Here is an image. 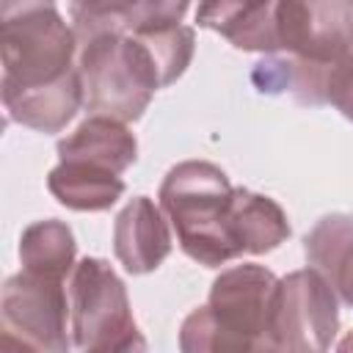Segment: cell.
<instances>
[{
    "instance_id": "6da1fadb",
    "label": "cell",
    "mask_w": 353,
    "mask_h": 353,
    "mask_svg": "<svg viewBox=\"0 0 353 353\" xmlns=\"http://www.w3.org/2000/svg\"><path fill=\"white\" fill-rule=\"evenodd\" d=\"M276 276L259 265H237L212 284L210 303L182 325V350H273Z\"/></svg>"
},
{
    "instance_id": "7a4b0ae2",
    "label": "cell",
    "mask_w": 353,
    "mask_h": 353,
    "mask_svg": "<svg viewBox=\"0 0 353 353\" xmlns=\"http://www.w3.org/2000/svg\"><path fill=\"white\" fill-rule=\"evenodd\" d=\"M160 204L190 259L218 268L237 256L232 243L234 188L218 165L196 160L179 163L160 188Z\"/></svg>"
},
{
    "instance_id": "3957f363",
    "label": "cell",
    "mask_w": 353,
    "mask_h": 353,
    "mask_svg": "<svg viewBox=\"0 0 353 353\" xmlns=\"http://www.w3.org/2000/svg\"><path fill=\"white\" fill-rule=\"evenodd\" d=\"M83 102L91 116L132 121L163 88L149 47L132 33H97L80 52Z\"/></svg>"
},
{
    "instance_id": "277c9868",
    "label": "cell",
    "mask_w": 353,
    "mask_h": 353,
    "mask_svg": "<svg viewBox=\"0 0 353 353\" xmlns=\"http://www.w3.org/2000/svg\"><path fill=\"white\" fill-rule=\"evenodd\" d=\"M77 33L55 6H36L3 17V88H36L72 72Z\"/></svg>"
},
{
    "instance_id": "5b68a950",
    "label": "cell",
    "mask_w": 353,
    "mask_h": 353,
    "mask_svg": "<svg viewBox=\"0 0 353 353\" xmlns=\"http://www.w3.org/2000/svg\"><path fill=\"white\" fill-rule=\"evenodd\" d=\"M69 317L80 350H132L138 336L124 284L102 259H83L69 281Z\"/></svg>"
},
{
    "instance_id": "8992f818",
    "label": "cell",
    "mask_w": 353,
    "mask_h": 353,
    "mask_svg": "<svg viewBox=\"0 0 353 353\" xmlns=\"http://www.w3.org/2000/svg\"><path fill=\"white\" fill-rule=\"evenodd\" d=\"M69 298L63 279L25 270L6 281L3 290V345L33 350H66Z\"/></svg>"
},
{
    "instance_id": "52a82bcc",
    "label": "cell",
    "mask_w": 353,
    "mask_h": 353,
    "mask_svg": "<svg viewBox=\"0 0 353 353\" xmlns=\"http://www.w3.org/2000/svg\"><path fill=\"white\" fill-rule=\"evenodd\" d=\"M273 350H325L336 331V301L320 270L279 281L273 301Z\"/></svg>"
},
{
    "instance_id": "ba28073f",
    "label": "cell",
    "mask_w": 353,
    "mask_h": 353,
    "mask_svg": "<svg viewBox=\"0 0 353 353\" xmlns=\"http://www.w3.org/2000/svg\"><path fill=\"white\" fill-rule=\"evenodd\" d=\"M276 25L281 50L334 63L353 47V0H279Z\"/></svg>"
},
{
    "instance_id": "9c48e42d",
    "label": "cell",
    "mask_w": 353,
    "mask_h": 353,
    "mask_svg": "<svg viewBox=\"0 0 353 353\" xmlns=\"http://www.w3.org/2000/svg\"><path fill=\"white\" fill-rule=\"evenodd\" d=\"M80 102H83L80 69H72L61 80L36 88H3V105L8 116L41 132H58L74 116Z\"/></svg>"
},
{
    "instance_id": "30bf717a",
    "label": "cell",
    "mask_w": 353,
    "mask_h": 353,
    "mask_svg": "<svg viewBox=\"0 0 353 353\" xmlns=\"http://www.w3.org/2000/svg\"><path fill=\"white\" fill-rule=\"evenodd\" d=\"M113 243H116L119 262L130 273L154 270L165 259V254L171 248V237H168L165 221H163L160 210L146 196L132 199L124 207V212L116 218Z\"/></svg>"
},
{
    "instance_id": "8fae6325",
    "label": "cell",
    "mask_w": 353,
    "mask_h": 353,
    "mask_svg": "<svg viewBox=\"0 0 353 353\" xmlns=\"http://www.w3.org/2000/svg\"><path fill=\"white\" fill-rule=\"evenodd\" d=\"M58 154L61 160L88 163L121 174L135 160V138L124 127V121L110 116H91L58 143Z\"/></svg>"
},
{
    "instance_id": "7c38bea8",
    "label": "cell",
    "mask_w": 353,
    "mask_h": 353,
    "mask_svg": "<svg viewBox=\"0 0 353 353\" xmlns=\"http://www.w3.org/2000/svg\"><path fill=\"white\" fill-rule=\"evenodd\" d=\"M290 237L287 218L281 207L259 193L234 190V207H232V243L240 254H265L273 251L279 243Z\"/></svg>"
},
{
    "instance_id": "4fadbf2b",
    "label": "cell",
    "mask_w": 353,
    "mask_h": 353,
    "mask_svg": "<svg viewBox=\"0 0 353 353\" xmlns=\"http://www.w3.org/2000/svg\"><path fill=\"white\" fill-rule=\"evenodd\" d=\"M309 262L339 290L342 301L353 306V218L328 215L306 237Z\"/></svg>"
},
{
    "instance_id": "5bb4252c",
    "label": "cell",
    "mask_w": 353,
    "mask_h": 353,
    "mask_svg": "<svg viewBox=\"0 0 353 353\" xmlns=\"http://www.w3.org/2000/svg\"><path fill=\"white\" fill-rule=\"evenodd\" d=\"M47 188L61 204L88 212L108 210L124 193V182L119 179V174L74 160H61L50 171Z\"/></svg>"
},
{
    "instance_id": "9a60e30c",
    "label": "cell",
    "mask_w": 353,
    "mask_h": 353,
    "mask_svg": "<svg viewBox=\"0 0 353 353\" xmlns=\"http://www.w3.org/2000/svg\"><path fill=\"white\" fill-rule=\"evenodd\" d=\"M19 259L25 270L63 279L74 259V237L61 221H39L25 229Z\"/></svg>"
},
{
    "instance_id": "2e32d148",
    "label": "cell",
    "mask_w": 353,
    "mask_h": 353,
    "mask_svg": "<svg viewBox=\"0 0 353 353\" xmlns=\"http://www.w3.org/2000/svg\"><path fill=\"white\" fill-rule=\"evenodd\" d=\"M132 36H138L149 47L163 85L174 83L185 72V66L193 55V30L185 25L154 28V30H143V33H132Z\"/></svg>"
},
{
    "instance_id": "e0dca14e",
    "label": "cell",
    "mask_w": 353,
    "mask_h": 353,
    "mask_svg": "<svg viewBox=\"0 0 353 353\" xmlns=\"http://www.w3.org/2000/svg\"><path fill=\"white\" fill-rule=\"evenodd\" d=\"M135 0H69L77 41H88L97 33H124V22Z\"/></svg>"
},
{
    "instance_id": "ac0fdd59",
    "label": "cell",
    "mask_w": 353,
    "mask_h": 353,
    "mask_svg": "<svg viewBox=\"0 0 353 353\" xmlns=\"http://www.w3.org/2000/svg\"><path fill=\"white\" fill-rule=\"evenodd\" d=\"M325 102L339 108L353 121V55H345L331 63L325 80Z\"/></svg>"
},
{
    "instance_id": "d6986e66",
    "label": "cell",
    "mask_w": 353,
    "mask_h": 353,
    "mask_svg": "<svg viewBox=\"0 0 353 353\" xmlns=\"http://www.w3.org/2000/svg\"><path fill=\"white\" fill-rule=\"evenodd\" d=\"M36 6H55V0H3V17L25 8H36Z\"/></svg>"
}]
</instances>
